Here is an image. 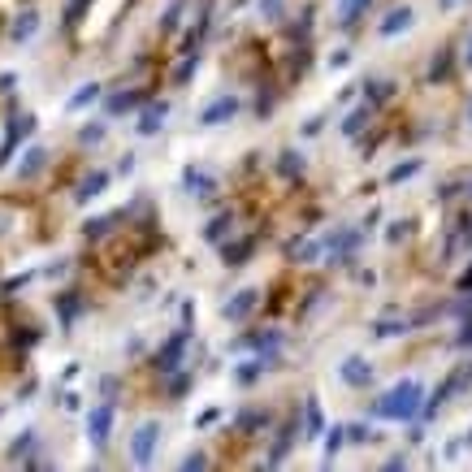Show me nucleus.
<instances>
[{"instance_id": "nucleus-1", "label": "nucleus", "mask_w": 472, "mask_h": 472, "mask_svg": "<svg viewBox=\"0 0 472 472\" xmlns=\"http://www.w3.org/2000/svg\"><path fill=\"white\" fill-rule=\"evenodd\" d=\"M420 403H425V386H420L416 377H403L399 386H390L368 412L377 416V420H416L420 416Z\"/></svg>"}, {"instance_id": "nucleus-2", "label": "nucleus", "mask_w": 472, "mask_h": 472, "mask_svg": "<svg viewBox=\"0 0 472 472\" xmlns=\"http://www.w3.org/2000/svg\"><path fill=\"white\" fill-rule=\"evenodd\" d=\"M156 437H160V425H156V420H148V425H139V429H135V446H130L135 464H148V460H152Z\"/></svg>"}, {"instance_id": "nucleus-3", "label": "nucleus", "mask_w": 472, "mask_h": 472, "mask_svg": "<svg viewBox=\"0 0 472 472\" xmlns=\"http://www.w3.org/2000/svg\"><path fill=\"white\" fill-rule=\"evenodd\" d=\"M412 18H416V13H412V5H395V9H390L386 18H381V35H386V39L403 35V30L412 26Z\"/></svg>"}, {"instance_id": "nucleus-4", "label": "nucleus", "mask_w": 472, "mask_h": 472, "mask_svg": "<svg viewBox=\"0 0 472 472\" xmlns=\"http://www.w3.org/2000/svg\"><path fill=\"white\" fill-rule=\"evenodd\" d=\"M87 429H91V442H95V446H104V442H108V429H113V408H108V403L91 412Z\"/></svg>"}, {"instance_id": "nucleus-5", "label": "nucleus", "mask_w": 472, "mask_h": 472, "mask_svg": "<svg viewBox=\"0 0 472 472\" xmlns=\"http://www.w3.org/2000/svg\"><path fill=\"white\" fill-rule=\"evenodd\" d=\"M343 381H347V386H368V381H372L368 360H360V355H347V360H343Z\"/></svg>"}, {"instance_id": "nucleus-6", "label": "nucleus", "mask_w": 472, "mask_h": 472, "mask_svg": "<svg viewBox=\"0 0 472 472\" xmlns=\"http://www.w3.org/2000/svg\"><path fill=\"white\" fill-rule=\"evenodd\" d=\"M182 351H187V334H173L169 343H165V351L156 355V368H173V364H178V355H182Z\"/></svg>"}, {"instance_id": "nucleus-7", "label": "nucleus", "mask_w": 472, "mask_h": 472, "mask_svg": "<svg viewBox=\"0 0 472 472\" xmlns=\"http://www.w3.org/2000/svg\"><path fill=\"white\" fill-rule=\"evenodd\" d=\"M252 308H256V290H238V295H234V303L225 308V317H230V321H243V317L252 312Z\"/></svg>"}, {"instance_id": "nucleus-8", "label": "nucleus", "mask_w": 472, "mask_h": 472, "mask_svg": "<svg viewBox=\"0 0 472 472\" xmlns=\"http://www.w3.org/2000/svg\"><path fill=\"white\" fill-rule=\"evenodd\" d=\"M368 5H372V0H343V18H338V22H343V30H355V22L364 18Z\"/></svg>"}, {"instance_id": "nucleus-9", "label": "nucleus", "mask_w": 472, "mask_h": 472, "mask_svg": "<svg viewBox=\"0 0 472 472\" xmlns=\"http://www.w3.org/2000/svg\"><path fill=\"white\" fill-rule=\"evenodd\" d=\"M460 247H472V217H468V213L455 217V238H451V252H460Z\"/></svg>"}, {"instance_id": "nucleus-10", "label": "nucleus", "mask_w": 472, "mask_h": 472, "mask_svg": "<svg viewBox=\"0 0 472 472\" xmlns=\"http://www.w3.org/2000/svg\"><path fill=\"white\" fill-rule=\"evenodd\" d=\"M234 113H238V100H217L213 108L204 113V122L213 126V122H225V117H234Z\"/></svg>"}, {"instance_id": "nucleus-11", "label": "nucleus", "mask_w": 472, "mask_h": 472, "mask_svg": "<svg viewBox=\"0 0 472 472\" xmlns=\"http://www.w3.org/2000/svg\"><path fill=\"white\" fill-rule=\"evenodd\" d=\"M368 122H372V113H368V108H355L351 117L343 122V135H347V139H355V135H360V130H364Z\"/></svg>"}, {"instance_id": "nucleus-12", "label": "nucleus", "mask_w": 472, "mask_h": 472, "mask_svg": "<svg viewBox=\"0 0 472 472\" xmlns=\"http://www.w3.org/2000/svg\"><path fill=\"white\" fill-rule=\"evenodd\" d=\"M364 91H368V100H372V104H386L390 95H395V87H390V83H381V78H368V83H364Z\"/></svg>"}, {"instance_id": "nucleus-13", "label": "nucleus", "mask_w": 472, "mask_h": 472, "mask_svg": "<svg viewBox=\"0 0 472 472\" xmlns=\"http://www.w3.org/2000/svg\"><path fill=\"white\" fill-rule=\"evenodd\" d=\"M429 78H433V83H446V78H451V53H437L429 61Z\"/></svg>"}, {"instance_id": "nucleus-14", "label": "nucleus", "mask_w": 472, "mask_h": 472, "mask_svg": "<svg viewBox=\"0 0 472 472\" xmlns=\"http://www.w3.org/2000/svg\"><path fill=\"white\" fill-rule=\"evenodd\" d=\"M160 117H165V104H156V108H148V113H143V122H139V130H143V135H156V126H160Z\"/></svg>"}, {"instance_id": "nucleus-15", "label": "nucleus", "mask_w": 472, "mask_h": 472, "mask_svg": "<svg viewBox=\"0 0 472 472\" xmlns=\"http://www.w3.org/2000/svg\"><path fill=\"white\" fill-rule=\"evenodd\" d=\"M416 173H420V160H403V165L390 169V182H408V178H416Z\"/></svg>"}, {"instance_id": "nucleus-16", "label": "nucleus", "mask_w": 472, "mask_h": 472, "mask_svg": "<svg viewBox=\"0 0 472 472\" xmlns=\"http://www.w3.org/2000/svg\"><path fill=\"white\" fill-rule=\"evenodd\" d=\"M104 182H108V173H91V178H87V182H83V187H78V200H91V195H95V191H104Z\"/></svg>"}, {"instance_id": "nucleus-17", "label": "nucleus", "mask_w": 472, "mask_h": 472, "mask_svg": "<svg viewBox=\"0 0 472 472\" xmlns=\"http://www.w3.org/2000/svg\"><path fill=\"white\" fill-rule=\"evenodd\" d=\"M377 338H395V334H408V321H381L377 330H372Z\"/></svg>"}, {"instance_id": "nucleus-18", "label": "nucleus", "mask_w": 472, "mask_h": 472, "mask_svg": "<svg viewBox=\"0 0 472 472\" xmlns=\"http://www.w3.org/2000/svg\"><path fill=\"white\" fill-rule=\"evenodd\" d=\"M225 230H230V213L217 217V221H208V243H221V238H225Z\"/></svg>"}, {"instance_id": "nucleus-19", "label": "nucleus", "mask_w": 472, "mask_h": 472, "mask_svg": "<svg viewBox=\"0 0 472 472\" xmlns=\"http://www.w3.org/2000/svg\"><path fill=\"white\" fill-rule=\"evenodd\" d=\"M282 173H286V178H299V173H303V160H299L295 152H282Z\"/></svg>"}, {"instance_id": "nucleus-20", "label": "nucleus", "mask_w": 472, "mask_h": 472, "mask_svg": "<svg viewBox=\"0 0 472 472\" xmlns=\"http://www.w3.org/2000/svg\"><path fill=\"white\" fill-rule=\"evenodd\" d=\"M44 169V152L35 148V152H26V160H22V178H30V173H39Z\"/></svg>"}, {"instance_id": "nucleus-21", "label": "nucleus", "mask_w": 472, "mask_h": 472, "mask_svg": "<svg viewBox=\"0 0 472 472\" xmlns=\"http://www.w3.org/2000/svg\"><path fill=\"white\" fill-rule=\"evenodd\" d=\"M343 437H347V429H343V425H334V429H330V437H325V455H338Z\"/></svg>"}, {"instance_id": "nucleus-22", "label": "nucleus", "mask_w": 472, "mask_h": 472, "mask_svg": "<svg viewBox=\"0 0 472 472\" xmlns=\"http://www.w3.org/2000/svg\"><path fill=\"white\" fill-rule=\"evenodd\" d=\"M95 95H100V87H95V83H87V87H78V95H74L70 104H74V108H83V104H91V100H95Z\"/></svg>"}, {"instance_id": "nucleus-23", "label": "nucleus", "mask_w": 472, "mask_h": 472, "mask_svg": "<svg viewBox=\"0 0 472 472\" xmlns=\"http://www.w3.org/2000/svg\"><path fill=\"white\" fill-rule=\"evenodd\" d=\"M472 442V433H460V437H451V442H446V460H460V451Z\"/></svg>"}, {"instance_id": "nucleus-24", "label": "nucleus", "mask_w": 472, "mask_h": 472, "mask_svg": "<svg viewBox=\"0 0 472 472\" xmlns=\"http://www.w3.org/2000/svg\"><path fill=\"white\" fill-rule=\"evenodd\" d=\"M317 433H321V408L308 403V437H317Z\"/></svg>"}, {"instance_id": "nucleus-25", "label": "nucleus", "mask_w": 472, "mask_h": 472, "mask_svg": "<svg viewBox=\"0 0 472 472\" xmlns=\"http://www.w3.org/2000/svg\"><path fill=\"white\" fill-rule=\"evenodd\" d=\"M247 252H252V243H234V247H225V260H230V265H238Z\"/></svg>"}, {"instance_id": "nucleus-26", "label": "nucleus", "mask_w": 472, "mask_h": 472, "mask_svg": "<svg viewBox=\"0 0 472 472\" xmlns=\"http://www.w3.org/2000/svg\"><path fill=\"white\" fill-rule=\"evenodd\" d=\"M390 243H399V238H408V221H395V225H390V234H386Z\"/></svg>"}, {"instance_id": "nucleus-27", "label": "nucleus", "mask_w": 472, "mask_h": 472, "mask_svg": "<svg viewBox=\"0 0 472 472\" xmlns=\"http://www.w3.org/2000/svg\"><path fill=\"white\" fill-rule=\"evenodd\" d=\"M260 377V364H243L238 368V381H256Z\"/></svg>"}, {"instance_id": "nucleus-28", "label": "nucleus", "mask_w": 472, "mask_h": 472, "mask_svg": "<svg viewBox=\"0 0 472 472\" xmlns=\"http://www.w3.org/2000/svg\"><path fill=\"white\" fill-rule=\"evenodd\" d=\"M260 420H265V416H260V412H243V420H238V425H243V429H256Z\"/></svg>"}, {"instance_id": "nucleus-29", "label": "nucleus", "mask_w": 472, "mask_h": 472, "mask_svg": "<svg viewBox=\"0 0 472 472\" xmlns=\"http://www.w3.org/2000/svg\"><path fill=\"white\" fill-rule=\"evenodd\" d=\"M347 437H355V442H368V425H351Z\"/></svg>"}, {"instance_id": "nucleus-30", "label": "nucleus", "mask_w": 472, "mask_h": 472, "mask_svg": "<svg viewBox=\"0 0 472 472\" xmlns=\"http://www.w3.org/2000/svg\"><path fill=\"white\" fill-rule=\"evenodd\" d=\"M464 65H468V70H472V35L464 39Z\"/></svg>"}, {"instance_id": "nucleus-31", "label": "nucleus", "mask_w": 472, "mask_h": 472, "mask_svg": "<svg viewBox=\"0 0 472 472\" xmlns=\"http://www.w3.org/2000/svg\"><path fill=\"white\" fill-rule=\"evenodd\" d=\"M460 290H472V265H468V273L460 278Z\"/></svg>"}, {"instance_id": "nucleus-32", "label": "nucleus", "mask_w": 472, "mask_h": 472, "mask_svg": "<svg viewBox=\"0 0 472 472\" xmlns=\"http://www.w3.org/2000/svg\"><path fill=\"white\" fill-rule=\"evenodd\" d=\"M442 5H446V9H451V5H460V0H442Z\"/></svg>"}, {"instance_id": "nucleus-33", "label": "nucleus", "mask_w": 472, "mask_h": 472, "mask_svg": "<svg viewBox=\"0 0 472 472\" xmlns=\"http://www.w3.org/2000/svg\"><path fill=\"white\" fill-rule=\"evenodd\" d=\"M468 122H472V104H468Z\"/></svg>"}, {"instance_id": "nucleus-34", "label": "nucleus", "mask_w": 472, "mask_h": 472, "mask_svg": "<svg viewBox=\"0 0 472 472\" xmlns=\"http://www.w3.org/2000/svg\"><path fill=\"white\" fill-rule=\"evenodd\" d=\"M468 200H472V182H468Z\"/></svg>"}]
</instances>
